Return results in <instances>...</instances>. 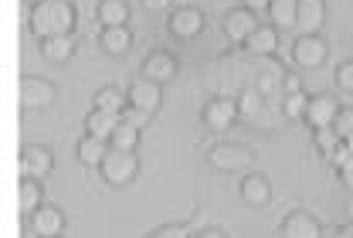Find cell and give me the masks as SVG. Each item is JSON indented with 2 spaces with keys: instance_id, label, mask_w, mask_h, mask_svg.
I'll use <instances>...</instances> for the list:
<instances>
[{
  "instance_id": "39",
  "label": "cell",
  "mask_w": 353,
  "mask_h": 238,
  "mask_svg": "<svg viewBox=\"0 0 353 238\" xmlns=\"http://www.w3.org/2000/svg\"><path fill=\"white\" fill-rule=\"evenodd\" d=\"M340 177H343V184L353 190V160L347 163V167H343V170H340Z\"/></svg>"
},
{
  "instance_id": "4",
  "label": "cell",
  "mask_w": 353,
  "mask_h": 238,
  "mask_svg": "<svg viewBox=\"0 0 353 238\" xmlns=\"http://www.w3.org/2000/svg\"><path fill=\"white\" fill-rule=\"evenodd\" d=\"M255 28H259V17H255V10H248V7L228 10L224 21H221V31H224V38H228L231 45H245V41L255 34Z\"/></svg>"
},
{
  "instance_id": "25",
  "label": "cell",
  "mask_w": 353,
  "mask_h": 238,
  "mask_svg": "<svg viewBox=\"0 0 353 238\" xmlns=\"http://www.w3.org/2000/svg\"><path fill=\"white\" fill-rule=\"evenodd\" d=\"M126 106H130V99L119 92L116 86H105V89H99V92H95V99H92V109H105V112H116V116H119Z\"/></svg>"
},
{
  "instance_id": "11",
  "label": "cell",
  "mask_w": 353,
  "mask_h": 238,
  "mask_svg": "<svg viewBox=\"0 0 353 238\" xmlns=\"http://www.w3.org/2000/svg\"><path fill=\"white\" fill-rule=\"evenodd\" d=\"M51 102H54V86L48 79H38V75L21 79V106L24 109H44Z\"/></svg>"
},
{
  "instance_id": "35",
  "label": "cell",
  "mask_w": 353,
  "mask_h": 238,
  "mask_svg": "<svg viewBox=\"0 0 353 238\" xmlns=\"http://www.w3.org/2000/svg\"><path fill=\"white\" fill-rule=\"evenodd\" d=\"M150 238H190V232H187V225H163Z\"/></svg>"
},
{
  "instance_id": "13",
  "label": "cell",
  "mask_w": 353,
  "mask_h": 238,
  "mask_svg": "<svg viewBox=\"0 0 353 238\" xmlns=\"http://www.w3.org/2000/svg\"><path fill=\"white\" fill-rule=\"evenodd\" d=\"M340 116V106L333 95H312L309 99V109H306V123L312 130H323V126H333Z\"/></svg>"
},
{
  "instance_id": "14",
  "label": "cell",
  "mask_w": 353,
  "mask_h": 238,
  "mask_svg": "<svg viewBox=\"0 0 353 238\" xmlns=\"http://www.w3.org/2000/svg\"><path fill=\"white\" fill-rule=\"evenodd\" d=\"M61 228H65V215H61L54 204H41V208L31 215V232H34L38 238L61 235Z\"/></svg>"
},
{
  "instance_id": "6",
  "label": "cell",
  "mask_w": 353,
  "mask_h": 238,
  "mask_svg": "<svg viewBox=\"0 0 353 238\" xmlns=\"http://www.w3.org/2000/svg\"><path fill=\"white\" fill-rule=\"evenodd\" d=\"M255 58V54H252ZM248 75H252V89H259V92H275V89H282V82H285V68L282 65H275L272 58H255V65L248 68Z\"/></svg>"
},
{
  "instance_id": "5",
  "label": "cell",
  "mask_w": 353,
  "mask_h": 238,
  "mask_svg": "<svg viewBox=\"0 0 353 238\" xmlns=\"http://www.w3.org/2000/svg\"><path fill=\"white\" fill-rule=\"evenodd\" d=\"M21 177H38L44 181L48 174H51V167H54V153L41 146V143H28L24 150H21Z\"/></svg>"
},
{
  "instance_id": "20",
  "label": "cell",
  "mask_w": 353,
  "mask_h": 238,
  "mask_svg": "<svg viewBox=\"0 0 353 238\" xmlns=\"http://www.w3.org/2000/svg\"><path fill=\"white\" fill-rule=\"evenodd\" d=\"M17 197H21V211L31 218V215H34V211L44 204V184L38 181V177H21Z\"/></svg>"
},
{
  "instance_id": "37",
  "label": "cell",
  "mask_w": 353,
  "mask_h": 238,
  "mask_svg": "<svg viewBox=\"0 0 353 238\" xmlns=\"http://www.w3.org/2000/svg\"><path fill=\"white\" fill-rule=\"evenodd\" d=\"M241 7H248V10H268L272 0H241Z\"/></svg>"
},
{
  "instance_id": "17",
  "label": "cell",
  "mask_w": 353,
  "mask_h": 238,
  "mask_svg": "<svg viewBox=\"0 0 353 238\" xmlns=\"http://www.w3.org/2000/svg\"><path fill=\"white\" fill-rule=\"evenodd\" d=\"M241 48H245L248 54H255V58H272L275 48H279V28H275V24H259L255 34Z\"/></svg>"
},
{
  "instance_id": "32",
  "label": "cell",
  "mask_w": 353,
  "mask_h": 238,
  "mask_svg": "<svg viewBox=\"0 0 353 238\" xmlns=\"http://www.w3.org/2000/svg\"><path fill=\"white\" fill-rule=\"evenodd\" d=\"M119 119H123V123H130V126H136V130L150 126V112H143V109H136V106H126V109L119 112Z\"/></svg>"
},
{
  "instance_id": "33",
  "label": "cell",
  "mask_w": 353,
  "mask_h": 238,
  "mask_svg": "<svg viewBox=\"0 0 353 238\" xmlns=\"http://www.w3.org/2000/svg\"><path fill=\"white\" fill-rule=\"evenodd\" d=\"M326 160H330V163H333L336 170H343V167H347V163H350V160H353L350 143L343 140V143H340V146H336V150H333V153H330V157H326Z\"/></svg>"
},
{
  "instance_id": "34",
  "label": "cell",
  "mask_w": 353,
  "mask_h": 238,
  "mask_svg": "<svg viewBox=\"0 0 353 238\" xmlns=\"http://www.w3.org/2000/svg\"><path fill=\"white\" fill-rule=\"evenodd\" d=\"M336 86H340L343 92H353V58L336 68Z\"/></svg>"
},
{
  "instance_id": "12",
  "label": "cell",
  "mask_w": 353,
  "mask_h": 238,
  "mask_svg": "<svg viewBox=\"0 0 353 238\" xmlns=\"http://www.w3.org/2000/svg\"><path fill=\"white\" fill-rule=\"evenodd\" d=\"M126 99H130V106H136V109H143V112H157L160 109V102H163V92H160V86L157 82H150V79H136L130 89H126Z\"/></svg>"
},
{
  "instance_id": "31",
  "label": "cell",
  "mask_w": 353,
  "mask_h": 238,
  "mask_svg": "<svg viewBox=\"0 0 353 238\" xmlns=\"http://www.w3.org/2000/svg\"><path fill=\"white\" fill-rule=\"evenodd\" d=\"M333 130H336V137H340V140H353V109H340V116H336Z\"/></svg>"
},
{
  "instance_id": "16",
  "label": "cell",
  "mask_w": 353,
  "mask_h": 238,
  "mask_svg": "<svg viewBox=\"0 0 353 238\" xmlns=\"http://www.w3.org/2000/svg\"><path fill=\"white\" fill-rule=\"evenodd\" d=\"M323 228L309 211H292L282 218V238H319Z\"/></svg>"
},
{
  "instance_id": "21",
  "label": "cell",
  "mask_w": 353,
  "mask_h": 238,
  "mask_svg": "<svg viewBox=\"0 0 353 238\" xmlns=\"http://www.w3.org/2000/svg\"><path fill=\"white\" fill-rule=\"evenodd\" d=\"M95 14H99L102 28H126L130 24V3L126 0H102Z\"/></svg>"
},
{
  "instance_id": "42",
  "label": "cell",
  "mask_w": 353,
  "mask_h": 238,
  "mask_svg": "<svg viewBox=\"0 0 353 238\" xmlns=\"http://www.w3.org/2000/svg\"><path fill=\"white\" fill-rule=\"evenodd\" d=\"M347 143H350V150H353V140H347Z\"/></svg>"
},
{
  "instance_id": "40",
  "label": "cell",
  "mask_w": 353,
  "mask_h": 238,
  "mask_svg": "<svg viewBox=\"0 0 353 238\" xmlns=\"http://www.w3.org/2000/svg\"><path fill=\"white\" fill-rule=\"evenodd\" d=\"M197 238H224V232H221V228H204Z\"/></svg>"
},
{
  "instance_id": "1",
  "label": "cell",
  "mask_w": 353,
  "mask_h": 238,
  "mask_svg": "<svg viewBox=\"0 0 353 238\" xmlns=\"http://www.w3.org/2000/svg\"><path fill=\"white\" fill-rule=\"evenodd\" d=\"M31 31L48 41V38H65L75 31V7L72 0H38L31 7V17H28Z\"/></svg>"
},
{
  "instance_id": "24",
  "label": "cell",
  "mask_w": 353,
  "mask_h": 238,
  "mask_svg": "<svg viewBox=\"0 0 353 238\" xmlns=\"http://www.w3.org/2000/svg\"><path fill=\"white\" fill-rule=\"evenodd\" d=\"M99 45H102V51H109V54H126L132 45L130 28H102Z\"/></svg>"
},
{
  "instance_id": "29",
  "label": "cell",
  "mask_w": 353,
  "mask_h": 238,
  "mask_svg": "<svg viewBox=\"0 0 353 238\" xmlns=\"http://www.w3.org/2000/svg\"><path fill=\"white\" fill-rule=\"evenodd\" d=\"M306 109H309V95L306 92L282 95V112H285L289 119H306Z\"/></svg>"
},
{
  "instance_id": "22",
  "label": "cell",
  "mask_w": 353,
  "mask_h": 238,
  "mask_svg": "<svg viewBox=\"0 0 353 238\" xmlns=\"http://www.w3.org/2000/svg\"><path fill=\"white\" fill-rule=\"evenodd\" d=\"M109 150H112V143L102 140V137H82V143H79V160L82 163H88V167H99L105 157H109Z\"/></svg>"
},
{
  "instance_id": "28",
  "label": "cell",
  "mask_w": 353,
  "mask_h": 238,
  "mask_svg": "<svg viewBox=\"0 0 353 238\" xmlns=\"http://www.w3.org/2000/svg\"><path fill=\"white\" fill-rule=\"evenodd\" d=\"M109 143H112V150H136V143H139V130L119 119V126H116V133H112V140Z\"/></svg>"
},
{
  "instance_id": "41",
  "label": "cell",
  "mask_w": 353,
  "mask_h": 238,
  "mask_svg": "<svg viewBox=\"0 0 353 238\" xmlns=\"http://www.w3.org/2000/svg\"><path fill=\"white\" fill-rule=\"evenodd\" d=\"M336 238H353V221H350V225H343V228L336 232Z\"/></svg>"
},
{
  "instance_id": "18",
  "label": "cell",
  "mask_w": 353,
  "mask_h": 238,
  "mask_svg": "<svg viewBox=\"0 0 353 238\" xmlns=\"http://www.w3.org/2000/svg\"><path fill=\"white\" fill-rule=\"evenodd\" d=\"M241 197H245V204H252V208H265V204L272 201V184H268V177H265V174H245V181H241Z\"/></svg>"
},
{
  "instance_id": "30",
  "label": "cell",
  "mask_w": 353,
  "mask_h": 238,
  "mask_svg": "<svg viewBox=\"0 0 353 238\" xmlns=\"http://www.w3.org/2000/svg\"><path fill=\"white\" fill-rule=\"evenodd\" d=\"M312 143L319 146V153H326V157H330V153H333L343 140L336 137V130H333V126H323V130H312Z\"/></svg>"
},
{
  "instance_id": "43",
  "label": "cell",
  "mask_w": 353,
  "mask_h": 238,
  "mask_svg": "<svg viewBox=\"0 0 353 238\" xmlns=\"http://www.w3.org/2000/svg\"><path fill=\"white\" fill-rule=\"evenodd\" d=\"M54 238H61V235H54Z\"/></svg>"
},
{
  "instance_id": "7",
  "label": "cell",
  "mask_w": 353,
  "mask_h": 238,
  "mask_svg": "<svg viewBox=\"0 0 353 238\" xmlns=\"http://www.w3.org/2000/svg\"><path fill=\"white\" fill-rule=\"evenodd\" d=\"M176 72H180V61H176L170 51H150L146 58H143V79H150V82H157V86H163V82H170L176 79Z\"/></svg>"
},
{
  "instance_id": "38",
  "label": "cell",
  "mask_w": 353,
  "mask_h": 238,
  "mask_svg": "<svg viewBox=\"0 0 353 238\" xmlns=\"http://www.w3.org/2000/svg\"><path fill=\"white\" fill-rule=\"evenodd\" d=\"M170 3H174V0H143V7H146V10H167Z\"/></svg>"
},
{
  "instance_id": "9",
  "label": "cell",
  "mask_w": 353,
  "mask_h": 238,
  "mask_svg": "<svg viewBox=\"0 0 353 238\" xmlns=\"http://www.w3.org/2000/svg\"><path fill=\"white\" fill-rule=\"evenodd\" d=\"M292 61L303 68H319L326 61V41L319 34H299L292 45Z\"/></svg>"
},
{
  "instance_id": "19",
  "label": "cell",
  "mask_w": 353,
  "mask_h": 238,
  "mask_svg": "<svg viewBox=\"0 0 353 238\" xmlns=\"http://www.w3.org/2000/svg\"><path fill=\"white\" fill-rule=\"evenodd\" d=\"M119 126V116L116 112H105V109H92L85 116V133L88 137H102V140H112Z\"/></svg>"
},
{
  "instance_id": "36",
  "label": "cell",
  "mask_w": 353,
  "mask_h": 238,
  "mask_svg": "<svg viewBox=\"0 0 353 238\" xmlns=\"http://www.w3.org/2000/svg\"><path fill=\"white\" fill-rule=\"evenodd\" d=\"M292 92H303V86H299V79H296V75H285V82H282V95H292Z\"/></svg>"
},
{
  "instance_id": "26",
  "label": "cell",
  "mask_w": 353,
  "mask_h": 238,
  "mask_svg": "<svg viewBox=\"0 0 353 238\" xmlns=\"http://www.w3.org/2000/svg\"><path fill=\"white\" fill-rule=\"evenodd\" d=\"M41 54L48 61H68V58L75 54V38H72V34H65V38H48V41H41Z\"/></svg>"
},
{
  "instance_id": "2",
  "label": "cell",
  "mask_w": 353,
  "mask_h": 238,
  "mask_svg": "<svg viewBox=\"0 0 353 238\" xmlns=\"http://www.w3.org/2000/svg\"><path fill=\"white\" fill-rule=\"evenodd\" d=\"M208 160H211V167L234 174V170L255 167V150L245 146V143H214V146L208 150Z\"/></svg>"
},
{
  "instance_id": "23",
  "label": "cell",
  "mask_w": 353,
  "mask_h": 238,
  "mask_svg": "<svg viewBox=\"0 0 353 238\" xmlns=\"http://www.w3.org/2000/svg\"><path fill=\"white\" fill-rule=\"evenodd\" d=\"M268 17H272V24H275L279 31L296 28V17H299V0H272Z\"/></svg>"
},
{
  "instance_id": "10",
  "label": "cell",
  "mask_w": 353,
  "mask_h": 238,
  "mask_svg": "<svg viewBox=\"0 0 353 238\" xmlns=\"http://www.w3.org/2000/svg\"><path fill=\"white\" fill-rule=\"evenodd\" d=\"M167 28L174 38H197L204 31V14L197 7H176V10H170Z\"/></svg>"
},
{
  "instance_id": "27",
  "label": "cell",
  "mask_w": 353,
  "mask_h": 238,
  "mask_svg": "<svg viewBox=\"0 0 353 238\" xmlns=\"http://www.w3.org/2000/svg\"><path fill=\"white\" fill-rule=\"evenodd\" d=\"M238 109H241V116H259V112L265 109V92L252 89V86H245V89L238 92Z\"/></svg>"
},
{
  "instance_id": "3",
  "label": "cell",
  "mask_w": 353,
  "mask_h": 238,
  "mask_svg": "<svg viewBox=\"0 0 353 238\" xmlns=\"http://www.w3.org/2000/svg\"><path fill=\"white\" fill-rule=\"evenodd\" d=\"M99 170H102V177L112 188H123V184H130L132 177L139 174V160H136L132 150H109V157L99 163Z\"/></svg>"
},
{
  "instance_id": "15",
  "label": "cell",
  "mask_w": 353,
  "mask_h": 238,
  "mask_svg": "<svg viewBox=\"0 0 353 238\" xmlns=\"http://www.w3.org/2000/svg\"><path fill=\"white\" fill-rule=\"evenodd\" d=\"M323 24H326V0H299V17H296L299 34H319Z\"/></svg>"
},
{
  "instance_id": "8",
  "label": "cell",
  "mask_w": 353,
  "mask_h": 238,
  "mask_svg": "<svg viewBox=\"0 0 353 238\" xmlns=\"http://www.w3.org/2000/svg\"><path fill=\"white\" fill-rule=\"evenodd\" d=\"M204 123L211 126V130H228L238 116H241V109H238V99H231V95H214L208 106H204Z\"/></svg>"
}]
</instances>
